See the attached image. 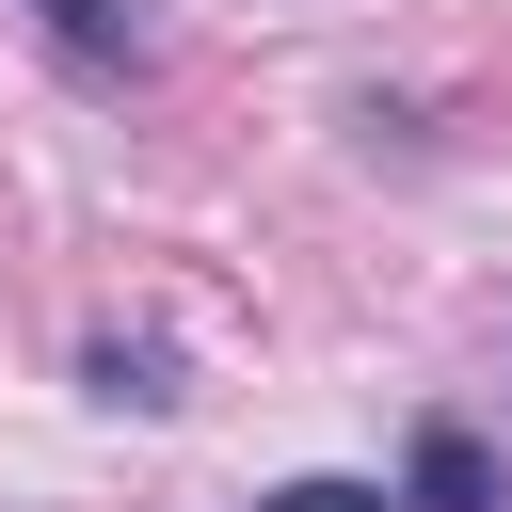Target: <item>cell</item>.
<instances>
[{
	"instance_id": "cell-1",
	"label": "cell",
	"mask_w": 512,
	"mask_h": 512,
	"mask_svg": "<svg viewBox=\"0 0 512 512\" xmlns=\"http://www.w3.org/2000/svg\"><path fill=\"white\" fill-rule=\"evenodd\" d=\"M416 512H496V464L464 432H416Z\"/></svg>"
},
{
	"instance_id": "cell-2",
	"label": "cell",
	"mask_w": 512,
	"mask_h": 512,
	"mask_svg": "<svg viewBox=\"0 0 512 512\" xmlns=\"http://www.w3.org/2000/svg\"><path fill=\"white\" fill-rule=\"evenodd\" d=\"M32 16H48V32L96 64V80H112V64H144V16H128V0H32Z\"/></svg>"
},
{
	"instance_id": "cell-3",
	"label": "cell",
	"mask_w": 512,
	"mask_h": 512,
	"mask_svg": "<svg viewBox=\"0 0 512 512\" xmlns=\"http://www.w3.org/2000/svg\"><path fill=\"white\" fill-rule=\"evenodd\" d=\"M272 512H384V496H368V480H288Z\"/></svg>"
}]
</instances>
